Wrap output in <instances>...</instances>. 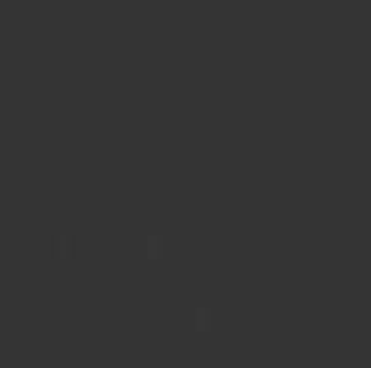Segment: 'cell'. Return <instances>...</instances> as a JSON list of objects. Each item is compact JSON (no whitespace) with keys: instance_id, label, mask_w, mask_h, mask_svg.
<instances>
[{"instance_id":"obj_1","label":"cell","mask_w":371,"mask_h":368,"mask_svg":"<svg viewBox=\"0 0 371 368\" xmlns=\"http://www.w3.org/2000/svg\"><path fill=\"white\" fill-rule=\"evenodd\" d=\"M48 257L54 263H72L76 260V239L72 236H51L48 242Z\"/></svg>"},{"instance_id":"obj_3","label":"cell","mask_w":371,"mask_h":368,"mask_svg":"<svg viewBox=\"0 0 371 368\" xmlns=\"http://www.w3.org/2000/svg\"><path fill=\"white\" fill-rule=\"evenodd\" d=\"M148 257H151V260H160V257H163V239H160V236H151V239H148Z\"/></svg>"},{"instance_id":"obj_2","label":"cell","mask_w":371,"mask_h":368,"mask_svg":"<svg viewBox=\"0 0 371 368\" xmlns=\"http://www.w3.org/2000/svg\"><path fill=\"white\" fill-rule=\"evenodd\" d=\"M208 329H211V311L199 308L196 311V332H208Z\"/></svg>"}]
</instances>
